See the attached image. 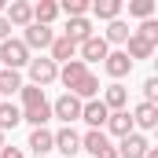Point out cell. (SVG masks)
Masks as SVG:
<instances>
[{
    "label": "cell",
    "mask_w": 158,
    "mask_h": 158,
    "mask_svg": "<svg viewBox=\"0 0 158 158\" xmlns=\"http://www.w3.org/2000/svg\"><path fill=\"white\" fill-rule=\"evenodd\" d=\"M48 52H52L48 59H52V63L59 66V63H70V59L77 55V44H74L70 37H55V40H52V48H48Z\"/></svg>",
    "instance_id": "cell-17"
},
{
    "label": "cell",
    "mask_w": 158,
    "mask_h": 158,
    "mask_svg": "<svg viewBox=\"0 0 158 158\" xmlns=\"http://www.w3.org/2000/svg\"><path fill=\"white\" fill-rule=\"evenodd\" d=\"M52 140H55V151H63L66 158H74L81 151V136L74 132V125H63L59 132H52Z\"/></svg>",
    "instance_id": "cell-11"
},
{
    "label": "cell",
    "mask_w": 158,
    "mask_h": 158,
    "mask_svg": "<svg viewBox=\"0 0 158 158\" xmlns=\"http://www.w3.org/2000/svg\"><path fill=\"white\" fill-rule=\"evenodd\" d=\"M52 118H59L63 125H74V121H81V99L77 96H59L55 103H52Z\"/></svg>",
    "instance_id": "cell-4"
},
{
    "label": "cell",
    "mask_w": 158,
    "mask_h": 158,
    "mask_svg": "<svg viewBox=\"0 0 158 158\" xmlns=\"http://www.w3.org/2000/svg\"><path fill=\"white\" fill-rule=\"evenodd\" d=\"M158 99V77H147L143 81V103H155Z\"/></svg>",
    "instance_id": "cell-29"
},
{
    "label": "cell",
    "mask_w": 158,
    "mask_h": 158,
    "mask_svg": "<svg viewBox=\"0 0 158 158\" xmlns=\"http://www.w3.org/2000/svg\"><path fill=\"white\" fill-rule=\"evenodd\" d=\"M88 74H92V70H88L81 59H70V63H63V66H59V81L66 85V92H77L81 85H85Z\"/></svg>",
    "instance_id": "cell-5"
},
{
    "label": "cell",
    "mask_w": 158,
    "mask_h": 158,
    "mask_svg": "<svg viewBox=\"0 0 158 158\" xmlns=\"http://www.w3.org/2000/svg\"><path fill=\"white\" fill-rule=\"evenodd\" d=\"M81 151H88L92 158H118L114 143H110V136H107L103 129H88V132L81 136Z\"/></svg>",
    "instance_id": "cell-3"
},
{
    "label": "cell",
    "mask_w": 158,
    "mask_h": 158,
    "mask_svg": "<svg viewBox=\"0 0 158 158\" xmlns=\"http://www.w3.org/2000/svg\"><path fill=\"white\" fill-rule=\"evenodd\" d=\"M132 37L147 40V44L155 48V44H158V22H155V19H147V22H140V30H132Z\"/></svg>",
    "instance_id": "cell-27"
},
{
    "label": "cell",
    "mask_w": 158,
    "mask_h": 158,
    "mask_svg": "<svg viewBox=\"0 0 158 158\" xmlns=\"http://www.w3.org/2000/svg\"><path fill=\"white\" fill-rule=\"evenodd\" d=\"M4 19H7V26L26 30V26L33 22V4H26V0H11V4H7V11H4Z\"/></svg>",
    "instance_id": "cell-10"
},
{
    "label": "cell",
    "mask_w": 158,
    "mask_h": 158,
    "mask_svg": "<svg viewBox=\"0 0 158 158\" xmlns=\"http://www.w3.org/2000/svg\"><path fill=\"white\" fill-rule=\"evenodd\" d=\"M129 37H132V30H129L121 19H114V22L107 26V33H103V40H107V44H125Z\"/></svg>",
    "instance_id": "cell-23"
},
{
    "label": "cell",
    "mask_w": 158,
    "mask_h": 158,
    "mask_svg": "<svg viewBox=\"0 0 158 158\" xmlns=\"http://www.w3.org/2000/svg\"><path fill=\"white\" fill-rule=\"evenodd\" d=\"M52 40H55V30H52V26H37V22H30V26H26L22 44H26L30 52H33V48H40V52H44V48H52Z\"/></svg>",
    "instance_id": "cell-8"
},
{
    "label": "cell",
    "mask_w": 158,
    "mask_h": 158,
    "mask_svg": "<svg viewBox=\"0 0 158 158\" xmlns=\"http://www.w3.org/2000/svg\"><path fill=\"white\" fill-rule=\"evenodd\" d=\"M129 15H136V19H151L155 15V0H129Z\"/></svg>",
    "instance_id": "cell-28"
},
{
    "label": "cell",
    "mask_w": 158,
    "mask_h": 158,
    "mask_svg": "<svg viewBox=\"0 0 158 158\" xmlns=\"http://www.w3.org/2000/svg\"><path fill=\"white\" fill-rule=\"evenodd\" d=\"M22 88V74L19 70H0V96H15Z\"/></svg>",
    "instance_id": "cell-25"
},
{
    "label": "cell",
    "mask_w": 158,
    "mask_h": 158,
    "mask_svg": "<svg viewBox=\"0 0 158 158\" xmlns=\"http://www.w3.org/2000/svg\"><path fill=\"white\" fill-rule=\"evenodd\" d=\"M107 110H125V103H129V88L121 85V81H114V85H107L103 88V99H99Z\"/></svg>",
    "instance_id": "cell-13"
},
{
    "label": "cell",
    "mask_w": 158,
    "mask_h": 158,
    "mask_svg": "<svg viewBox=\"0 0 158 158\" xmlns=\"http://www.w3.org/2000/svg\"><path fill=\"white\" fill-rule=\"evenodd\" d=\"M88 11L96 19H103V22H114L121 15V0H96V4H88Z\"/></svg>",
    "instance_id": "cell-20"
},
{
    "label": "cell",
    "mask_w": 158,
    "mask_h": 158,
    "mask_svg": "<svg viewBox=\"0 0 158 158\" xmlns=\"http://www.w3.org/2000/svg\"><path fill=\"white\" fill-rule=\"evenodd\" d=\"M7 37H11V26H7V19L0 15V40H7Z\"/></svg>",
    "instance_id": "cell-31"
},
{
    "label": "cell",
    "mask_w": 158,
    "mask_h": 158,
    "mask_svg": "<svg viewBox=\"0 0 158 158\" xmlns=\"http://www.w3.org/2000/svg\"><path fill=\"white\" fill-rule=\"evenodd\" d=\"M129 118H132V129H155L158 125V103H140Z\"/></svg>",
    "instance_id": "cell-15"
},
{
    "label": "cell",
    "mask_w": 158,
    "mask_h": 158,
    "mask_svg": "<svg viewBox=\"0 0 158 158\" xmlns=\"http://www.w3.org/2000/svg\"><path fill=\"white\" fill-rule=\"evenodd\" d=\"M59 19V4L55 0H40V4H33V22L37 26H52Z\"/></svg>",
    "instance_id": "cell-21"
},
{
    "label": "cell",
    "mask_w": 158,
    "mask_h": 158,
    "mask_svg": "<svg viewBox=\"0 0 158 158\" xmlns=\"http://www.w3.org/2000/svg\"><path fill=\"white\" fill-rule=\"evenodd\" d=\"M30 151H33V158H44L48 151H55V140H52V132L48 129H33L30 132V143H26Z\"/></svg>",
    "instance_id": "cell-18"
},
{
    "label": "cell",
    "mask_w": 158,
    "mask_h": 158,
    "mask_svg": "<svg viewBox=\"0 0 158 158\" xmlns=\"http://www.w3.org/2000/svg\"><path fill=\"white\" fill-rule=\"evenodd\" d=\"M19 121H22V114H19V107H15L11 99H0V132L15 129Z\"/></svg>",
    "instance_id": "cell-22"
},
{
    "label": "cell",
    "mask_w": 158,
    "mask_h": 158,
    "mask_svg": "<svg viewBox=\"0 0 158 158\" xmlns=\"http://www.w3.org/2000/svg\"><path fill=\"white\" fill-rule=\"evenodd\" d=\"M103 70H107V74H110L114 81H121L125 74H129V70H132V59H129L125 52H110V55L103 59Z\"/></svg>",
    "instance_id": "cell-14"
},
{
    "label": "cell",
    "mask_w": 158,
    "mask_h": 158,
    "mask_svg": "<svg viewBox=\"0 0 158 158\" xmlns=\"http://www.w3.org/2000/svg\"><path fill=\"white\" fill-rule=\"evenodd\" d=\"M0 147H4V132H0Z\"/></svg>",
    "instance_id": "cell-33"
},
{
    "label": "cell",
    "mask_w": 158,
    "mask_h": 158,
    "mask_svg": "<svg viewBox=\"0 0 158 158\" xmlns=\"http://www.w3.org/2000/svg\"><path fill=\"white\" fill-rule=\"evenodd\" d=\"M22 66H30V48L15 37L0 40V70H22Z\"/></svg>",
    "instance_id": "cell-2"
},
{
    "label": "cell",
    "mask_w": 158,
    "mask_h": 158,
    "mask_svg": "<svg viewBox=\"0 0 158 158\" xmlns=\"http://www.w3.org/2000/svg\"><path fill=\"white\" fill-rule=\"evenodd\" d=\"M30 85H37V88H44V85H52V81H59V66L52 63V59H30Z\"/></svg>",
    "instance_id": "cell-6"
},
{
    "label": "cell",
    "mask_w": 158,
    "mask_h": 158,
    "mask_svg": "<svg viewBox=\"0 0 158 158\" xmlns=\"http://www.w3.org/2000/svg\"><path fill=\"white\" fill-rule=\"evenodd\" d=\"M19 96H22V107H19L22 121H30L33 129H44L48 118H52V103H48L44 88H37V85H22V88H19Z\"/></svg>",
    "instance_id": "cell-1"
},
{
    "label": "cell",
    "mask_w": 158,
    "mask_h": 158,
    "mask_svg": "<svg viewBox=\"0 0 158 158\" xmlns=\"http://www.w3.org/2000/svg\"><path fill=\"white\" fill-rule=\"evenodd\" d=\"M0 158H26V155H22L19 147H7V143H4V147H0Z\"/></svg>",
    "instance_id": "cell-30"
},
{
    "label": "cell",
    "mask_w": 158,
    "mask_h": 158,
    "mask_svg": "<svg viewBox=\"0 0 158 158\" xmlns=\"http://www.w3.org/2000/svg\"><path fill=\"white\" fill-rule=\"evenodd\" d=\"M85 11H88V0H63L59 4V15H66V19H85Z\"/></svg>",
    "instance_id": "cell-26"
},
{
    "label": "cell",
    "mask_w": 158,
    "mask_h": 158,
    "mask_svg": "<svg viewBox=\"0 0 158 158\" xmlns=\"http://www.w3.org/2000/svg\"><path fill=\"white\" fill-rule=\"evenodd\" d=\"M107 132H110V136H121V140H125L129 132H136L129 110H110V114H107Z\"/></svg>",
    "instance_id": "cell-16"
},
{
    "label": "cell",
    "mask_w": 158,
    "mask_h": 158,
    "mask_svg": "<svg viewBox=\"0 0 158 158\" xmlns=\"http://www.w3.org/2000/svg\"><path fill=\"white\" fill-rule=\"evenodd\" d=\"M63 37H70L74 44H85V40L92 37V22H88V19H66V30H63Z\"/></svg>",
    "instance_id": "cell-19"
},
{
    "label": "cell",
    "mask_w": 158,
    "mask_h": 158,
    "mask_svg": "<svg viewBox=\"0 0 158 158\" xmlns=\"http://www.w3.org/2000/svg\"><path fill=\"white\" fill-rule=\"evenodd\" d=\"M151 52H155V48H151L147 40H140V37H129V40H125V55H129L132 63H136V59H151Z\"/></svg>",
    "instance_id": "cell-24"
},
{
    "label": "cell",
    "mask_w": 158,
    "mask_h": 158,
    "mask_svg": "<svg viewBox=\"0 0 158 158\" xmlns=\"http://www.w3.org/2000/svg\"><path fill=\"white\" fill-rule=\"evenodd\" d=\"M4 11H7V0H0V15H4Z\"/></svg>",
    "instance_id": "cell-32"
},
{
    "label": "cell",
    "mask_w": 158,
    "mask_h": 158,
    "mask_svg": "<svg viewBox=\"0 0 158 158\" xmlns=\"http://www.w3.org/2000/svg\"><path fill=\"white\" fill-rule=\"evenodd\" d=\"M107 107L99 103V99H88V103H81V121H88V129H103L107 125Z\"/></svg>",
    "instance_id": "cell-12"
},
{
    "label": "cell",
    "mask_w": 158,
    "mask_h": 158,
    "mask_svg": "<svg viewBox=\"0 0 158 158\" xmlns=\"http://www.w3.org/2000/svg\"><path fill=\"white\" fill-rule=\"evenodd\" d=\"M77 55H81V63H85V66H88V63H103V59L110 55V44L99 37V33H92L85 44H77Z\"/></svg>",
    "instance_id": "cell-7"
},
{
    "label": "cell",
    "mask_w": 158,
    "mask_h": 158,
    "mask_svg": "<svg viewBox=\"0 0 158 158\" xmlns=\"http://www.w3.org/2000/svg\"><path fill=\"white\" fill-rule=\"evenodd\" d=\"M147 147H151V143H147L143 132H129L114 151H118V158H143V155H147Z\"/></svg>",
    "instance_id": "cell-9"
}]
</instances>
